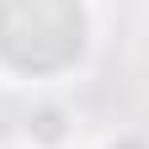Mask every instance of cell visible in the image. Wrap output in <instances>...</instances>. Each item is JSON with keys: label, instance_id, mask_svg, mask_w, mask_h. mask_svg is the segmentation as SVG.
Segmentation results:
<instances>
[{"label": "cell", "instance_id": "3957f363", "mask_svg": "<svg viewBox=\"0 0 149 149\" xmlns=\"http://www.w3.org/2000/svg\"><path fill=\"white\" fill-rule=\"evenodd\" d=\"M107 149H149V139H139V133H117Z\"/></svg>", "mask_w": 149, "mask_h": 149}, {"label": "cell", "instance_id": "6da1fadb", "mask_svg": "<svg viewBox=\"0 0 149 149\" xmlns=\"http://www.w3.org/2000/svg\"><path fill=\"white\" fill-rule=\"evenodd\" d=\"M96 48L91 0H0V74L11 85H53Z\"/></svg>", "mask_w": 149, "mask_h": 149}, {"label": "cell", "instance_id": "7a4b0ae2", "mask_svg": "<svg viewBox=\"0 0 149 149\" xmlns=\"http://www.w3.org/2000/svg\"><path fill=\"white\" fill-rule=\"evenodd\" d=\"M69 139H74V128L59 101H43L22 117V149H69Z\"/></svg>", "mask_w": 149, "mask_h": 149}]
</instances>
